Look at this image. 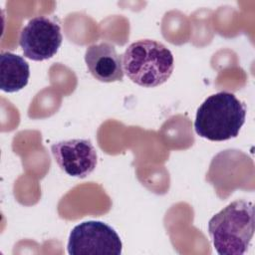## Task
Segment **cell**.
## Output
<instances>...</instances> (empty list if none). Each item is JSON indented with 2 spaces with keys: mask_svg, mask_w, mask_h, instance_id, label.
<instances>
[{
  "mask_svg": "<svg viewBox=\"0 0 255 255\" xmlns=\"http://www.w3.org/2000/svg\"><path fill=\"white\" fill-rule=\"evenodd\" d=\"M123 244L114 228L102 221H85L76 225L69 236L71 255H120Z\"/></svg>",
  "mask_w": 255,
  "mask_h": 255,
  "instance_id": "277c9868",
  "label": "cell"
},
{
  "mask_svg": "<svg viewBox=\"0 0 255 255\" xmlns=\"http://www.w3.org/2000/svg\"><path fill=\"white\" fill-rule=\"evenodd\" d=\"M246 105L228 92L209 96L198 108L194 128L196 133L213 141L236 137L245 123Z\"/></svg>",
  "mask_w": 255,
  "mask_h": 255,
  "instance_id": "7a4b0ae2",
  "label": "cell"
},
{
  "mask_svg": "<svg viewBox=\"0 0 255 255\" xmlns=\"http://www.w3.org/2000/svg\"><path fill=\"white\" fill-rule=\"evenodd\" d=\"M63 35L54 17L36 16L21 30L19 44L26 58L44 61L52 58L62 45Z\"/></svg>",
  "mask_w": 255,
  "mask_h": 255,
  "instance_id": "5b68a950",
  "label": "cell"
},
{
  "mask_svg": "<svg viewBox=\"0 0 255 255\" xmlns=\"http://www.w3.org/2000/svg\"><path fill=\"white\" fill-rule=\"evenodd\" d=\"M123 70L128 78L144 88L165 83L173 72V56L162 43L143 39L131 43L123 54Z\"/></svg>",
  "mask_w": 255,
  "mask_h": 255,
  "instance_id": "3957f363",
  "label": "cell"
},
{
  "mask_svg": "<svg viewBox=\"0 0 255 255\" xmlns=\"http://www.w3.org/2000/svg\"><path fill=\"white\" fill-rule=\"evenodd\" d=\"M52 154L60 168L68 175L84 178L97 165V150L91 140L75 138L52 144Z\"/></svg>",
  "mask_w": 255,
  "mask_h": 255,
  "instance_id": "8992f818",
  "label": "cell"
},
{
  "mask_svg": "<svg viewBox=\"0 0 255 255\" xmlns=\"http://www.w3.org/2000/svg\"><path fill=\"white\" fill-rule=\"evenodd\" d=\"M208 232L219 255L244 254L254 234L253 203L231 202L209 220Z\"/></svg>",
  "mask_w": 255,
  "mask_h": 255,
  "instance_id": "6da1fadb",
  "label": "cell"
},
{
  "mask_svg": "<svg viewBox=\"0 0 255 255\" xmlns=\"http://www.w3.org/2000/svg\"><path fill=\"white\" fill-rule=\"evenodd\" d=\"M85 62L89 72L100 82L112 83L124 78L122 58L110 43L89 46L85 53Z\"/></svg>",
  "mask_w": 255,
  "mask_h": 255,
  "instance_id": "52a82bcc",
  "label": "cell"
},
{
  "mask_svg": "<svg viewBox=\"0 0 255 255\" xmlns=\"http://www.w3.org/2000/svg\"><path fill=\"white\" fill-rule=\"evenodd\" d=\"M29 64L23 57L11 52L0 55V88L6 93L22 90L29 81Z\"/></svg>",
  "mask_w": 255,
  "mask_h": 255,
  "instance_id": "ba28073f",
  "label": "cell"
}]
</instances>
